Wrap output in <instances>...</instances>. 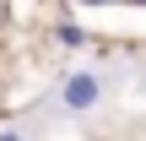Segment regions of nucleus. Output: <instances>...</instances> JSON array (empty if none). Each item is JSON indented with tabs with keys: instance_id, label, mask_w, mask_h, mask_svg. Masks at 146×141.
<instances>
[{
	"instance_id": "nucleus-1",
	"label": "nucleus",
	"mask_w": 146,
	"mask_h": 141,
	"mask_svg": "<svg viewBox=\"0 0 146 141\" xmlns=\"http://www.w3.org/2000/svg\"><path fill=\"white\" fill-rule=\"evenodd\" d=\"M98 98H103V76L98 71H70L65 87H60V109L65 114H87Z\"/></svg>"
},
{
	"instance_id": "nucleus-2",
	"label": "nucleus",
	"mask_w": 146,
	"mask_h": 141,
	"mask_svg": "<svg viewBox=\"0 0 146 141\" xmlns=\"http://www.w3.org/2000/svg\"><path fill=\"white\" fill-rule=\"evenodd\" d=\"M60 43H65V49H81V43H87V33H81L76 22H60Z\"/></svg>"
},
{
	"instance_id": "nucleus-3",
	"label": "nucleus",
	"mask_w": 146,
	"mask_h": 141,
	"mask_svg": "<svg viewBox=\"0 0 146 141\" xmlns=\"http://www.w3.org/2000/svg\"><path fill=\"white\" fill-rule=\"evenodd\" d=\"M0 141H27V136H22V130H0Z\"/></svg>"
},
{
	"instance_id": "nucleus-4",
	"label": "nucleus",
	"mask_w": 146,
	"mask_h": 141,
	"mask_svg": "<svg viewBox=\"0 0 146 141\" xmlns=\"http://www.w3.org/2000/svg\"><path fill=\"white\" fill-rule=\"evenodd\" d=\"M81 5H108V0H81Z\"/></svg>"
},
{
	"instance_id": "nucleus-5",
	"label": "nucleus",
	"mask_w": 146,
	"mask_h": 141,
	"mask_svg": "<svg viewBox=\"0 0 146 141\" xmlns=\"http://www.w3.org/2000/svg\"><path fill=\"white\" fill-rule=\"evenodd\" d=\"M135 5H146V0H135Z\"/></svg>"
}]
</instances>
